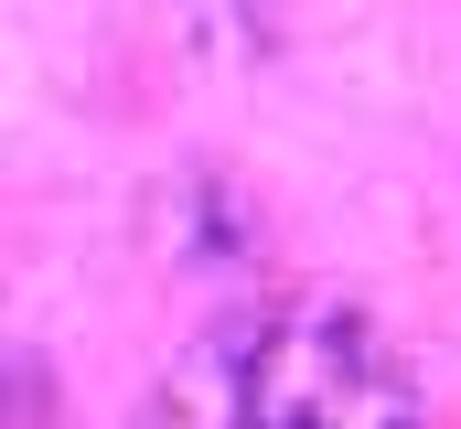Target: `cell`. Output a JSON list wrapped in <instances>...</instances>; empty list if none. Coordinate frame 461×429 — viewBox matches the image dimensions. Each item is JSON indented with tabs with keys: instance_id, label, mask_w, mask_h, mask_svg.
<instances>
[{
	"instance_id": "1",
	"label": "cell",
	"mask_w": 461,
	"mask_h": 429,
	"mask_svg": "<svg viewBox=\"0 0 461 429\" xmlns=\"http://www.w3.org/2000/svg\"><path fill=\"white\" fill-rule=\"evenodd\" d=\"M140 429H419V387L365 312L268 301L204 333L150 387Z\"/></svg>"
}]
</instances>
